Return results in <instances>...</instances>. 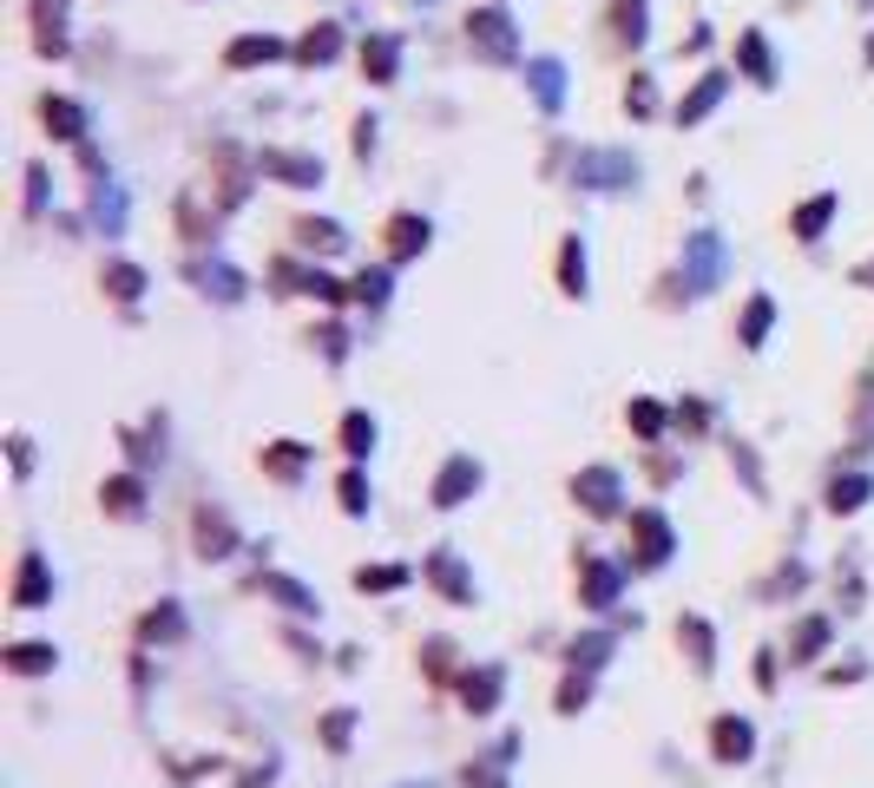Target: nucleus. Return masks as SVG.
Returning <instances> with one entry per match:
<instances>
[{
    "mask_svg": "<svg viewBox=\"0 0 874 788\" xmlns=\"http://www.w3.org/2000/svg\"><path fill=\"white\" fill-rule=\"evenodd\" d=\"M711 750H717V763H750V750H757V730H750L744 717H717V730H711Z\"/></svg>",
    "mask_w": 874,
    "mask_h": 788,
    "instance_id": "5",
    "label": "nucleus"
},
{
    "mask_svg": "<svg viewBox=\"0 0 874 788\" xmlns=\"http://www.w3.org/2000/svg\"><path fill=\"white\" fill-rule=\"evenodd\" d=\"M638 178V164L625 158V151H586L579 158V184H592V191H618V184H632Z\"/></svg>",
    "mask_w": 874,
    "mask_h": 788,
    "instance_id": "3",
    "label": "nucleus"
},
{
    "mask_svg": "<svg viewBox=\"0 0 874 788\" xmlns=\"http://www.w3.org/2000/svg\"><path fill=\"white\" fill-rule=\"evenodd\" d=\"M717 276H724V243H717L711 230H697V237L684 243V289L704 296V289H717Z\"/></svg>",
    "mask_w": 874,
    "mask_h": 788,
    "instance_id": "2",
    "label": "nucleus"
},
{
    "mask_svg": "<svg viewBox=\"0 0 874 788\" xmlns=\"http://www.w3.org/2000/svg\"><path fill=\"white\" fill-rule=\"evenodd\" d=\"M625 112H632V118H651V112H658V92H651V79H638V85L625 92Z\"/></svg>",
    "mask_w": 874,
    "mask_h": 788,
    "instance_id": "40",
    "label": "nucleus"
},
{
    "mask_svg": "<svg viewBox=\"0 0 874 788\" xmlns=\"http://www.w3.org/2000/svg\"><path fill=\"white\" fill-rule=\"evenodd\" d=\"M855 283H862V289H874V263H862V270H855Z\"/></svg>",
    "mask_w": 874,
    "mask_h": 788,
    "instance_id": "47",
    "label": "nucleus"
},
{
    "mask_svg": "<svg viewBox=\"0 0 874 788\" xmlns=\"http://www.w3.org/2000/svg\"><path fill=\"white\" fill-rule=\"evenodd\" d=\"M862 500H869V480H862V473H849V480L829 487V506H836V513H855Z\"/></svg>",
    "mask_w": 874,
    "mask_h": 788,
    "instance_id": "31",
    "label": "nucleus"
},
{
    "mask_svg": "<svg viewBox=\"0 0 874 788\" xmlns=\"http://www.w3.org/2000/svg\"><path fill=\"white\" fill-rule=\"evenodd\" d=\"M322 743H329V750H342V743H349V710H336V717L322 723Z\"/></svg>",
    "mask_w": 874,
    "mask_h": 788,
    "instance_id": "46",
    "label": "nucleus"
},
{
    "mask_svg": "<svg viewBox=\"0 0 874 788\" xmlns=\"http://www.w3.org/2000/svg\"><path fill=\"white\" fill-rule=\"evenodd\" d=\"M355 296H362V302H382V296H388V270H362Z\"/></svg>",
    "mask_w": 874,
    "mask_h": 788,
    "instance_id": "42",
    "label": "nucleus"
},
{
    "mask_svg": "<svg viewBox=\"0 0 874 788\" xmlns=\"http://www.w3.org/2000/svg\"><path fill=\"white\" fill-rule=\"evenodd\" d=\"M276 53H283V46H276L270 33H250V39H237L224 59H230V66H263V59H276Z\"/></svg>",
    "mask_w": 874,
    "mask_h": 788,
    "instance_id": "21",
    "label": "nucleus"
},
{
    "mask_svg": "<svg viewBox=\"0 0 874 788\" xmlns=\"http://www.w3.org/2000/svg\"><path fill=\"white\" fill-rule=\"evenodd\" d=\"M724 85H730L724 72H704V79H697V92H691V99L678 105V118H684V125H697V118H704V112H711V105L724 99Z\"/></svg>",
    "mask_w": 874,
    "mask_h": 788,
    "instance_id": "12",
    "label": "nucleus"
},
{
    "mask_svg": "<svg viewBox=\"0 0 874 788\" xmlns=\"http://www.w3.org/2000/svg\"><path fill=\"white\" fill-rule=\"evenodd\" d=\"M105 506H112L118 519H138V506H145V487H138V480H105Z\"/></svg>",
    "mask_w": 874,
    "mask_h": 788,
    "instance_id": "23",
    "label": "nucleus"
},
{
    "mask_svg": "<svg viewBox=\"0 0 874 788\" xmlns=\"http://www.w3.org/2000/svg\"><path fill=\"white\" fill-rule=\"evenodd\" d=\"M197 546H204V559H224L230 552V519L224 513H197Z\"/></svg>",
    "mask_w": 874,
    "mask_h": 788,
    "instance_id": "19",
    "label": "nucleus"
},
{
    "mask_svg": "<svg viewBox=\"0 0 874 788\" xmlns=\"http://www.w3.org/2000/svg\"><path fill=\"white\" fill-rule=\"evenodd\" d=\"M105 289H112L118 302H138V289H145V270H138V263H112V270H105Z\"/></svg>",
    "mask_w": 874,
    "mask_h": 788,
    "instance_id": "26",
    "label": "nucleus"
},
{
    "mask_svg": "<svg viewBox=\"0 0 874 788\" xmlns=\"http://www.w3.org/2000/svg\"><path fill=\"white\" fill-rule=\"evenodd\" d=\"M829 217H836V191H822L816 204H803V210H796V237H803V243H816Z\"/></svg>",
    "mask_w": 874,
    "mask_h": 788,
    "instance_id": "18",
    "label": "nucleus"
},
{
    "mask_svg": "<svg viewBox=\"0 0 874 788\" xmlns=\"http://www.w3.org/2000/svg\"><path fill=\"white\" fill-rule=\"evenodd\" d=\"M618 598V572L612 566H586V605H612Z\"/></svg>",
    "mask_w": 874,
    "mask_h": 788,
    "instance_id": "29",
    "label": "nucleus"
},
{
    "mask_svg": "<svg viewBox=\"0 0 874 788\" xmlns=\"http://www.w3.org/2000/svg\"><path fill=\"white\" fill-rule=\"evenodd\" d=\"M474 487H480V467L461 454V460H447V467H441V480H434V506H461Z\"/></svg>",
    "mask_w": 874,
    "mask_h": 788,
    "instance_id": "6",
    "label": "nucleus"
},
{
    "mask_svg": "<svg viewBox=\"0 0 874 788\" xmlns=\"http://www.w3.org/2000/svg\"><path fill=\"white\" fill-rule=\"evenodd\" d=\"M401 788H434V783H401Z\"/></svg>",
    "mask_w": 874,
    "mask_h": 788,
    "instance_id": "48",
    "label": "nucleus"
},
{
    "mask_svg": "<svg viewBox=\"0 0 874 788\" xmlns=\"http://www.w3.org/2000/svg\"><path fill=\"white\" fill-rule=\"evenodd\" d=\"M605 651H612V638H586V644H572V664H605Z\"/></svg>",
    "mask_w": 874,
    "mask_h": 788,
    "instance_id": "43",
    "label": "nucleus"
},
{
    "mask_svg": "<svg viewBox=\"0 0 874 788\" xmlns=\"http://www.w3.org/2000/svg\"><path fill=\"white\" fill-rule=\"evenodd\" d=\"M559 283H566V296H586V250H579V237L559 250Z\"/></svg>",
    "mask_w": 874,
    "mask_h": 788,
    "instance_id": "25",
    "label": "nucleus"
},
{
    "mask_svg": "<svg viewBox=\"0 0 874 788\" xmlns=\"http://www.w3.org/2000/svg\"><path fill=\"white\" fill-rule=\"evenodd\" d=\"M678 638L691 644V664H697V671H711V631H704V618H684V625H678Z\"/></svg>",
    "mask_w": 874,
    "mask_h": 788,
    "instance_id": "32",
    "label": "nucleus"
},
{
    "mask_svg": "<svg viewBox=\"0 0 874 788\" xmlns=\"http://www.w3.org/2000/svg\"><path fill=\"white\" fill-rule=\"evenodd\" d=\"M572 493L586 500V513H612V506H618V473H612V467H586V473L572 480Z\"/></svg>",
    "mask_w": 874,
    "mask_h": 788,
    "instance_id": "7",
    "label": "nucleus"
},
{
    "mask_svg": "<svg viewBox=\"0 0 874 788\" xmlns=\"http://www.w3.org/2000/svg\"><path fill=\"white\" fill-rule=\"evenodd\" d=\"M13 605H20V612L46 605V566H39V552H26V559H20V579H13Z\"/></svg>",
    "mask_w": 874,
    "mask_h": 788,
    "instance_id": "10",
    "label": "nucleus"
},
{
    "mask_svg": "<svg viewBox=\"0 0 874 788\" xmlns=\"http://www.w3.org/2000/svg\"><path fill=\"white\" fill-rule=\"evenodd\" d=\"M368 447H375V421H368V414H342V454L362 460Z\"/></svg>",
    "mask_w": 874,
    "mask_h": 788,
    "instance_id": "22",
    "label": "nucleus"
},
{
    "mask_svg": "<svg viewBox=\"0 0 874 788\" xmlns=\"http://www.w3.org/2000/svg\"><path fill=\"white\" fill-rule=\"evenodd\" d=\"M632 533H638V566H665L671 559V526H665V513H632Z\"/></svg>",
    "mask_w": 874,
    "mask_h": 788,
    "instance_id": "4",
    "label": "nucleus"
},
{
    "mask_svg": "<svg viewBox=\"0 0 874 788\" xmlns=\"http://www.w3.org/2000/svg\"><path fill=\"white\" fill-rule=\"evenodd\" d=\"M39 112H46V125H53L59 138H86V112H79L72 99H46Z\"/></svg>",
    "mask_w": 874,
    "mask_h": 788,
    "instance_id": "17",
    "label": "nucleus"
},
{
    "mask_svg": "<svg viewBox=\"0 0 874 788\" xmlns=\"http://www.w3.org/2000/svg\"><path fill=\"white\" fill-rule=\"evenodd\" d=\"M428 579H434V585H441L454 605H474V579L454 566V552H434V559H428Z\"/></svg>",
    "mask_w": 874,
    "mask_h": 788,
    "instance_id": "9",
    "label": "nucleus"
},
{
    "mask_svg": "<svg viewBox=\"0 0 874 788\" xmlns=\"http://www.w3.org/2000/svg\"><path fill=\"white\" fill-rule=\"evenodd\" d=\"M632 427H638L645 441H658V427H665V414H658L651 401H632Z\"/></svg>",
    "mask_w": 874,
    "mask_h": 788,
    "instance_id": "41",
    "label": "nucleus"
},
{
    "mask_svg": "<svg viewBox=\"0 0 874 788\" xmlns=\"http://www.w3.org/2000/svg\"><path fill=\"white\" fill-rule=\"evenodd\" d=\"M822 638H829V625H822V618H809V625L796 631V658H809V651H816Z\"/></svg>",
    "mask_w": 874,
    "mask_h": 788,
    "instance_id": "45",
    "label": "nucleus"
},
{
    "mask_svg": "<svg viewBox=\"0 0 874 788\" xmlns=\"http://www.w3.org/2000/svg\"><path fill=\"white\" fill-rule=\"evenodd\" d=\"M303 467H309V447H303V441H276V447L263 454V473H276V480H296Z\"/></svg>",
    "mask_w": 874,
    "mask_h": 788,
    "instance_id": "14",
    "label": "nucleus"
},
{
    "mask_svg": "<svg viewBox=\"0 0 874 788\" xmlns=\"http://www.w3.org/2000/svg\"><path fill=\"white\" fill-rule=\"evenodd\" d=\"M770 316H776V309H770V296H757V302L744 309V342H750V349L770 335Z\"/></svg>",
    "mask_w": 874,
    "mask_h": 788,
    "instance_id": "34",
    "label": "nucleus"
},
{
    "mask_svg": "<svg viewBox=\"0 0 874 788\" xmlns=\"http://www.w3.org/2000/svg\"><path fill=\"white\" fill-rule=\"evenodd\" d=\"M263 592H270V598H283L290 612H316V598H309L296 579H263Z\"/></svg>",
    "mask_w": 874,
    "mask_h": 788,
    "instance_id": "35",
    "label": "nucleus"
},
{
    "mask_svg": "<svg viewBox=\"0 0 874 788\" xmlns=\"http://www.w3.org/2000/svg\"><path fill=\"white\" fill-rule=\"evenodd\" d=\"M204 289H211L217 302H237V296H243V283H237L230 263H211V270H204Z\"/></svg>",
    "mask_w": 874,
    "mask_h": 788,
    "instance_id": "30",
    "label": "nucleus"
},
{
    "mask_svg": "<svg viewBox=\"0 0 874 788\" xmlns=\"http://www.w3.org/2000/svg\"><path fill=\"white\" fill-rule=\"evenodd\" d=\"M612 20H618V39H632V46L645 39V0H618V13H612Z\"/></svg>",
    "mask_w": 874,
    "mask_h": 788,
    "instance_id": "37",
    "label": "nucleus"
},
{
    "mask_svg": "<svg viewBox=\"0 0 874 788\" xmlns=\"http://www.w3.org/2000/svg\"><path fill=\"white\" fill-rule=\"evenodd\" d=\"M395 59H401V46H395L388 33L362 39V72H368V79H382V85H388V79H395Z\"/></svg>",
    "mask_w": 874,
    "mask_h": 788,
    "instance_id": "11",
    "label": "nucleus"
},
{
    "mask_svg": "<svg viewBox=\"0 0 874 788\" xmlns=\"http://www.w3.org/2000/svg\"><path fill=\"white\" fill-rule=\"evenodd\" d=\"M336 46H342V33H336V26H316L296 53H303V66H322V59H336Z\"/></svg>",
    "mask_w": 874,
    "mask_h": 788,
    "instance_id": "28",
    "label": "nucleus"
},
{
    "mask_svg": "<svg viewBox=\"0 0 874 788\" xmlns=\"http://www.w3.org/2000/svg\"><path fill=\"white\" fill-rule=\"evenodd\" d=\"M336 493H342V513H368V480H362V473H342Z\"/></svg>",
    "mask_w": 874,
    "mask_h": 788,
    "instance_id": "38",
    "label": "nucleus"
},
{
    "mask_svg": "<svg viewBox=\"0 0 874 788\" xmlns=\"http://www.w3.org/2000/svg\"><path fill=\"white\" fill-rule=\"evenodd\" d=\"M737 53H744V66H750V79H757V85H770V79H776V72H770V46H763V33H744V39H737Z\"/></svg>",
    "mask_w": 874,
    "mask_h": 788,
    "instance_id": "24",
    "label": "nucleus"
},
{
    "mask_svg": "<svg viewBox=\"0 0 874 788\" xmlns=\"http://www.w3.org/2000/svg\"><path fill=\"white\" fill-rule=\"evenodd\" d=\"M461 697H467V710H474V717H487V710H493V697H500V671H474V677L461 684Z\"/></svg>",
    "mask_w": 874,
    "mask_h": 788,
    "instance_id": "20",
    "label": "nucleus"
},
{
    "mask_svg": "<svg viewBox=\"0 0 874 788\" xmlns=\"http://www.w3.org/2000/svg\"><path fill=\"white\" fill-rule=\"evenodd\" d=\"M263 171H270V178H290L296 191H303V184H322V164H316V158H296V151H263Z\"/></svg>",
    "mask_w": 874,
    "mask_h": 788,
    "instance_id": "8",
    "label": "nucleus"
},
{
    "mask_svg": "<svg viewBox=\"0 0 874 788\" xmlns=\"http://www.w3.org/2000/svg\"><path fill=\"white\" fill-rule=\"evenodd\" d=\"M467 46H474L480 59H513V53H520V39H513V20H507L500 7H487V13H467Z\"/></svg>",
    "mask_w": 874,
    "mask_h": 788,
    "instance_id": "1",
    "label": "nucleus"
},
{
    "mask_svg": "<svg viewBox=\"0 0 874 788\" xmlns=\"http://www.w3.org/2000/svg\"><path fill=\"white\" fill-rule=\"evenodd\" d=\"M59 7L66 0H33V20H39V53H59L66 39H59Z\"/></svg>",
    "mask_w": 874,
    "mask_h": 788,
    "instance_id": "27",
    "label": "nucleus"
},
{
    "mask_svg": "<svg viewBox=\"0 0 874 788\" xmlns=\"http://www.w3.org/2000/svg\"><path fill=\"white\" fill-rule=\"evenodd\" d=\"M7 664H13L20 677H33V671H46V664H53V651H46V644H13V651H7Z\"/></svg>",
    "mask_w": 874,
    "mask_h": 788,
    "instance_id": "36",
    "label": "nucleus"
},
{
    "mask_svg": "<svg viewBox=\"0 0 874 788\" xmlns=\"http://www.w3.org/2000/svg\"><path fill=\"white\" fill-rule=\"evenodd\" d=\"M513 750H520V743L507 736L493 756H480V769H467V788H507V756H513Z\"/></svg>",
    "mask_w": 874,
    "mask_h": 788,
    "instance_id": "16",
    "label": "nucleus"
},
{
    "mask_svg": "<svg viewBox=\"0 0 874 788\" xmlns=\"http://www.w3.org/2000/svg\"><path fill=\"white\" fill-rule=\"evenodd\" d=\"M303 289H309V296H322V302H336V296H342V283H336V276H322V270H309V276H303Z\"/></svg>",
    "mask_w": 874,
    "mask_h": 788,
    "instance_id": "44",
    "label": "nucleus"
},
{
    "mask_svg": "<svg viewBox=\"0 0 874 788\" xmlns=\"http://www.w3.org/2000/svg\"><path fill=\"white\" fill-rule=\"evenodd\" d=\"M533 92H540V105L553 112V105L566 99V66H559V59H533Z\"/></svg>",
    "mask_w": 874,
    "mask_h": 788,
    "instance_id": "15",
    "label": "nucleus"
},
{
    "mask_svg": "<svg viewBox=\"0 0 874 788\" xmlns=\"http://www.w3.org/2000/svg\"><path fill=\"white\" fill-rule=\"evenodd\" d=\"M388 250H395V256L428 250V224H421V217H408V210H401V217H388Z\"/></svg>",
    "mask_w": 874,
    "mask_h": 788,
    "instance_id": "13",
    "label": "nucleus"
},
{
    "mask_svg": "<svg viewBox=\"0 0 874 788\" xmlns=\"http://www.w3.org/2000/svg\"><path fill=\"white\" fill-rule=\"evenodd\" d=\"M355 585H362V592H395V585H401V566H375V572L362 566V572H355Z\"/></svg>",
    "mask_w": 874,
    "mask_h": 788,
    "instance_id": "39",
    "label": "nucleus"
},
{
    "mask_svg": "<svg viewBox=\"0 0 874 788\" xmlns=\"http://www.w3.org/2000/svg\"><path fill=\"white\" fill-rule=\"evenodd\" d=\"M296 237H303L309 250H342V243H349L342 224H296Z\"/></svg>",
    "mask_w": 874,
    "mask_h": 788,
    "instance_id": "33",
    "label": "nucleus"
}]
</instances>
